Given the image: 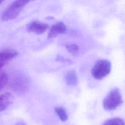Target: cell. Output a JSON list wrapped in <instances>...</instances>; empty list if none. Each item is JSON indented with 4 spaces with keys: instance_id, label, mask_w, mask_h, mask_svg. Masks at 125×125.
Instances as JSON below:
<instances>
[{
    "instance_id": "6da1fadb",
    "label": "cell",
    "mask_w": 125,
    "mask_h": 125,
    "mask_svg": "<svg viewBox=\"0 0 125 125\" xmlns=\"http://www.w3.org/2000/svg\"><path fill=\"white\" fill-rule=\"evenodd\" d=\"M29 0H16L10 4L2 13L1 18L3 21H8L16 18Z\"/></svg>"
},
{
    "instance_id": "7a4b0ae2",
    "label": "cell",
    "mask_w": 125,
    "mask_h": 125,
    "mask_svg": "<svg viewBox=\"0 0 125 125\" xmlns=\"http://www.w3.org/2000/svg\"><path fill=\"white\" fill-rule=\"evenodd\" d=\"M123 103L122 97L120 90L115 88L109 92L104 99L103 104L104 108L107 111L116 109Z\"/></svg>"
},
{
    "instance_id": "3957f363",
    "label": "cell",
    "mask_w": 125,
    "mask_h": 125,
    "mask_svg": "<svg viewBox=\"0 0 125 125\" xmlns=\"http://www.w3.org/2000/svg\"><path fill=\"white\" fill-rule=\"evenodd\" d=\"M111 64L109 61L103 59L98 61L94 65L91 74L97 80H101L108 75L111 71Z\"/></svg>"
},
{
    "instance_id": "277c9868",
    "label": "cell",
    "mask_w": 125,
    "mask_h": 125,
    "mask_svg": "<svg viewBox=\"0 0 125 125\" xmlns=\"http://www.w3.org/2000/svg\"><path fill=\"white\" fill-rule=\"evenodd\" d=\"M28 84L29 82L25 76L19 75L13 80L12 82V87L15 91L22 93L27 90Z\"/></svg>"
},
{
    "instance_id": "5b68a950",
    "label": "cell",
    "mask_w": 125,
    "mask_h": 125,
    "mask_svg": "<svg viewBox=\"0 0 125 125\" xmlns=\"http://www.w3.org/2000/svg\"><path fill=\"white\" fill-rule=\"evenodd\" d=\"M18 52L13 49L7 48L0 51V69L8 62L16 57Z\"/></svg>"
},
{
    "instance_id": "8992f818",
    "label": "cell",
    "mask_w": 125,
    "mask_h": 125,
    "mask_svg": "<svg viewBox=\"0 0 125 125\" xmlns=\"http://www.w3.org/2000/svg\"><path fill=\"white\" fill-rule=\"evenodd\" d=\"M48 27V25L45 23L39 21H33L28 24L27 30L29 32L40 35L45 32Z\"/></svg>"
},
{
    "instance_id": "52a82bcc",
    "label": "cell",
    "mask_w": 125,
    "mask_h": 125,
    "mask_svg": "<svg viewBox=\"0 0 125 125\" xmlns=\"http://www.w3.org/2000/svg\"><path fill=\"white\" fill-rule=\"evenodd\" d=\"M66 31V27L62 22H58L51 27L48 34V38L53 39L58 35L63 34Z\"/></svg>"
},
{
    "instance_id": "ba28073f",
    "label": "cell",
    "mask_w": 125,
    "mask_h": 125,
    "mask_svg": "<svg viewBox=\"0 0 125 125\" xmlns=\"http://www.w3.org/2000/svg\"><path fill=\"white\" fill-rule=\"evenodd\" d=\"M13 100V95L5 93L0 95V112L5 110L10 106Z\"/></svg>"
},
{
    "instance_id": "9c48e42d",
    "label": "cell",
    "mask_w": 125,
    "mask_h": 125,
    "mask_svg": "<svg viewBox=\"0 0 125 125\" xmlns=\"http://www.w3.org/2000/svg\"><path fill=\"white\" fill-rule=\"evenodd\" d=\"M65 83L69 85L75 86L78 83V76L74 70L68 71L64 77Z\"/></svg>"
},
{
    "instance_id": "30bf717a",
    "label": "cell",
    "mask_w": 125,
    "mask_h": 125,
    "mask_svg": "<svg viewBox=\"0 0 125 125\" xmlns=\"http://www.w3.org/2000/svg\"><path fill=\"white\" fill-rule=\"evenodd\" d=\"M55 111L62 121L65 122L68 119L67 114L64 108L60 106L56 107Z\"/></svg>"
},
{
    "instance_id": "8fae6325",
    "label": "cell",
    "mask_w": 125,
    "mask_h": 125,
    "mask_svg": "<svg viewBox=\"0 0 125 125\" xmlns=\"http://www.w3.org/2000/svg\"><path fill=\"white\" fill-rule=\"evenodd\" d=\"M103 125H124V122L121 118H114L107 120Z\"/></svg>"
},
{
    "instance_id": "7c38bea8",
    "label": "cell",
    "mask_w": 125,
    "mask_h": 125,
    "mask_svg": "<svg viewBox=\"0 0 125 125\" xmlns=\"http://www.w3.org/2000/svg\"><path fill=\"white\" fill-rule=\"evenodd\" d=\"M8 82V77L6 73L0 71V91L3 88Z\"/></svg>"
},
{
    "instance_id": "4fadbf2b",
    "label": "cell",
    "mask_w": 125,
    "mask_h": 125,
    "mask_svg": "<svg viewBox=\"0 0 125 125\" xmlns=\"http://www.w3.org/2000/svg\"><path fill=\"white\" fill-rule=\"evenodd\" d=\"M65 47L68 52L73 54H76L77 52H78L80 49L79 46L75 43H71L68 45H66Z\"/></svg>"
},
{
    "instance_id": "5bb4252c",
    "label": "cell",
    "mask_w": 125,
    "mask_h": 125,
    "mask_svg": "<svg viewBox=\"0 0 125 125\" xmlns=\"http://www.w3.org/2000/svg\"><path fill=\"white\" fill-rule=\"evenodd\" d=\"M15 125H26L23 122L20 121V122H18V123H17Z\"/></svg>"
},
{
    "instance_id": "9a60e30c",
    "label": "cell",
    "mask_w": 125,
    "mask_h": 125,
    "mask_svg": "<svg viewBox=\"0 0 125 125\" xmlns=\"http://www.w3.org/2000/svg\"><path fill=\"white\" fill-rule=\"evenodd\" d=\"M2 2V0H0V3H1Z\"/></svg>"
}]
</instances>
